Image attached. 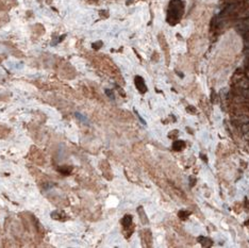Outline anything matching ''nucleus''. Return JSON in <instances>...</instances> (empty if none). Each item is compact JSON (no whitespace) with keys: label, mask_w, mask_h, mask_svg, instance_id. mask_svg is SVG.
I'll return each mask as SVG.
<instances>
[{"label":"nucleus","mask_w":249,"mask_h":248,"mask_svg":"<svg viewBox=\"0 0 249 248\" xmlns=\"http://www.w3.org/2000/svg\"><path fill=\"white\" fill-rule=\"evenodd\" d=\"M135 85H136L137 90L140 91L141 93H145V92L147 91V87H146V85H145L144 79H143L142 77H140V76L135 77Z\"/></svg>","instance_id":"obj_1"},{"label":"nucleus","mask_w":249,"mask_h":248,"mask_svg":"<svg viewBox=\"0 0 249 248\" xmlns=\"http://www.w3.org/2000/svg\"><path fill=\"white\" fill-rule=\"evenodd\" d=\"M122 225H124V227H128L131 225V222H132V217L130 216V215H126L124 218H122Z\"/></svg>","instance_id":"obj_2"},{"label":"nucleus","mask_w":249,"mask_h":248,"mask_svg":"<svg viewBox=\"0 0 249 248\" xmlns=\"http://www.w3.org/2000/svg\"><path fill=\"white\" fill-rule=\"evenodd\" d=\"M71 167H66V166H64V167H59L58 168V170L60 171L61 174H63V175H68L70 171H71Z\"/></svg>","instance_id":"obj_3"},{"label":"nucleus","mask_w":249,"mask_h":248,"mask_svg":"<svg viewBox=\"0 0 249 248\" xmlns=\"http://www.w3.org/2000/svg\"><path fill=\"white\" fill-rule=\"evenodd\" d=\"M184 146V143L183 142H180V141H177V142H175V144H174V148L176 149V150H178V149H182V147Z\"/></svg>","instance_id":"obj_4"},{"label":"nucleus","mask_w":249,"mask_h":248,"mask_svg":"<svg viewBox=\"0 0 249 248\" xmlns=\"http://www.w3.org/2000/svg\"><path fill=\"white\" fill-rule=\"evenodd\" d=\"M75 116L77 117L78 119H80L81 121H83V123H84V121H85V123H87V119H86V118H85V117H84L83 115L80 114V113H75Z\"/></svg>","instance_id":"obj_5"},{"label":"nucleus","mask_w":249,"mask_h":248,"mask_svg":"<svg viewBox=\"0 0 249 248\" xmlns=\"http://www.w3.org/2000/svg\"><path fill=\"white\" fill-rule=\"evenodd\" d=\"M105 94H107V95H108V96H109V97L111 98V99H114V95H113V93H112L111 91L107 90V91H105Z\"/></svg>","instance_id":"obj_6"},{"label":"nucleus","mask_w":249,"mask_h":248,"mask_svg":"<svg viewBox=\"0 0 249 248\" xmlns=\"http://www.w3.org/2000/svg\"><path fill=\"white\" fill-rule=\"evenodd\" d=\"M247 76H248V77H249V70H248V73H247Z\"/></svg>","instance_id":"obj_7"},{"label":"nucleus","mask_w":249,"mask_h":248,"mask_svg":"<svg viewBox=\"0 0 249 248\" xmlns=\"http://www.w3.org/2000/svg\"><path fill=\"white\" fill-rule=\"evenodd\" d=\"M248 3H249V0H248Z\"/></svg>","instance_id":"obj_8"}]
</instances>
